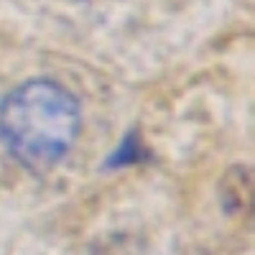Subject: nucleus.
<instances>
[{
	"label": "nucleus",
	"instance_id": "1",
	"mask_svg": "<svg viewBox=\"0 0 255 255\" xmlns=\"http://www.w3.org/2000/svg\"><path fill=\"white\" fill-rule=\"evenodd\" d=\"M79 130V100L56 79H31L0 102V143L31 171L61 163Z\"/></svg>",
	"mask_w": 255,
	"mask_h": 255
},
{
	"label": "nucleus",
	"instance_id": "2",
	"mask_svg": "<svg viewBox=\"0 0 255 255\" xmlns=\"http://www.w3.org/2000/svg\"><path fill=\"white\" fill-rule=\"evenodd\" d=\"M225 184V194H222V207H227L230 212H240V209H250V194H253V179L248 168H232L222 179Z\"/></svg>",
	"mask_w": 255,
	"mask_h": 255
},
{
	"label": "nucleus",
	"instance_id": "3",
	"mask_svg": "<svg viewBox=\"0 0 255 255\" xmlns=\"http://www.w3.org/2000/svg\"><path fill=\"white\" fill-rule=\"evenodd\" d=\"M145 158V148L138 138L135 130H130L125 135V140L120 143V148L110 156V161L105 163V168H120V166H130V163H138Z\"/></svg>",
	"mask_w": 255,
	"mask_h": 255
}]
</instances>
